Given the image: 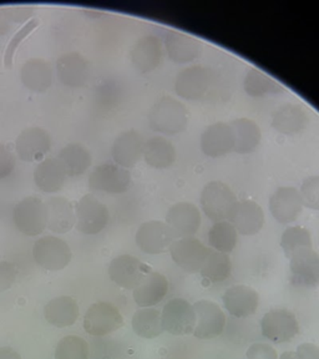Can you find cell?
<instances>
[{"label":"cell","instance_id":"d4e9b609","mask_svg":"<svg viewBox=\"0 0 319 359\" xmlns=\"http://www.w3.org/2000/svg\"><path fill=\"white\" fill-rule=\"evenodd\" d=\"M224 309L236 318H246L256 313L259 303L257 291L252 287L236 285L224 292Z\"/></svg>","mask_w":319,"mask_h":359},{"label":"cell","instance_id":"5b68a950","mask_svg":"<svg viewBox=\"0 0 319 359\" xmlns=\"http://www.w3.org/2000/svg\"><path fill=\"white\" fill-rule=\"evenodd\" d=\"M33 257L41 269L56 272L70 264L73 252L62 238L56 236H44L34 243Z\"/></svg>","mask_w":319,"mask_h":359},{"label":"cell","instance_id":"f6af8a7d","mask_svg":"<svg viewBox=\"0 0 319 359\" xmlns=\"http://www.w3.org/2000/svg\"><path fill=\"white\" fill-rule=\"evenodd\" d=\"M247 359H278L275 348L266 343H254L248 348Z\"/></svg>","mask_w":319,"mask_h":359},{"label":"cell","instance_id":"e0dca14e","mask_svg":"<svg viewBox=\"0 0 319 359\" xmlns=\"http://www.w3.org/2000/svg\"><path fill=\"white\" fill-rule=\"evenodd\" d=\"M135 69L141 74H149L163 62V43L156 35H145L136 40L130 51Z\"/></svg>","mask_w":319,"mask_h":359},{"label":"cell","instance_id":"ac0fdd59","mask_svg":"<svg viewBox=\"0 0 319 359\" xmlns=\"http://www.w3.org/2000/svg\"><path fill=\"white\" fill-rule=\"evenodd\" d=\"M197 323L194 336L200 339H212L222 334L226 325V316L217 303L198 301L194 304Z\"/></svg>","mask_w":319,"mask_h":359},{"label":"cell","instance_id":"bcb514c9","mask_svg":"<svg viewBox=\"0 0 319 359\" xmlns=\"http://www.w3.org/2000/svg\"><path fill=\"white\" fill-rule=\"evenodd\" d=\"M6 14L11 22H28L35 13L33 6H9L6 8Z\"/></svg>","mask_w":319,"mask_h":359},{"label":"cell","instance_id":"7bdbcfd3","mask_svg":"<svg viewBox=\"0 0 319 359\" xmlns=\"http://www.w3.org/2000/svg\"><path fill=\"white\" fill-rule=\"evenodd\" d=\"M17 264L9 261H0V292L9 290L18 278Z\"/></svg>","mask_w":319,"mask_h":359},{"label":"cell","instance_id":"9c48e42d","mask_svg":"<svg viewBox=\"0 0 319 359\" xmlns=\"http://www.w3.org/2000/svg\"><path fill=\"white\" fill-rule=\"evenodd\" d=\"M212 83V73L203 65H191L175 79V91L185 100H201Z\"/></svg>","mask_w":319,"mask_h":359},{"label":"cell","instance_id":"d590c367","mask_svg":"<svg viewBox=\"0 0 319 359\" xmlns=\"http://www.w3.org/2000/svg\"><path fill=\"white\" fill-rule=\"evenodd\" d=\"M133 330L137 336L151 339L163 334L161 312L158 309H139L133 317Z\"/></svg>","mask_w":319,"mask_h":359},{"label":"cell","instance_id":"f907efd6","mask_svg":"<svg viewBox=\"0 0 319 359\" xmlns=\"http://www.w3.org/2000/svg\"><path fill=\"white\" fill-rule=\"evenodd\" d=\"M280 359H298V355L296 352H285Z\"/></svg>","mask_w":319,"mask_h":359},{"label":"cell","instance_id":"7a4b0ae2","mask_svg":"<svg viewBox=\"0 0 319 359\" xmlns=\"http://www.w3.org/2000/svg\"><path fill=\"white\" fill-rule=\"evenodd\" d=\"M13 222L22 235L35 237L43 233L48 227L45 202L35 196L22 198L13 208Z\"/></svg>","mask_w":319,"mask_h":359},{"label":"cell","instance_id":"f1b7e54d","mask_svg":"<svg viewBox=\"0 0 319 359\" xmlns=\"http://www.w3.org/2000/svg\"><path fill=\"white\" fill-rule=\"evenodd\" d=\"M48 210V229L55 233H67L76 224L73 203L62 196L51 197L45 202Z\"/></svg>","mask_w":319,"mask_h":359},{"label":"cell","instance_id":"30bf717a","mask_svg":"<svg viewBox=\"0 0 319 359\" xmlns=\"http://www.w3.org/2000/svg\"><path fill=\"white\" fill-rule=\"evenodd\" d=\"M123 325V317L111 303H94L85 314L84 330L90 336H107L120 330Z\"/></svg>","mask_w":319,"mask_h":359},{"label":"cell","instance_id":"2e32d148","mask_svg":"<svg viewBox=\"0 0 319 359\" xmlns=\"http://www.w3.org/2000/svg\"><path fill=\"white\" fill-rule=\"evenodd\" d=\"M56 75L67 88H83L89 81L90 64L78 51H70L57 57Z\"/></svg>","mask_w":319,"mask_h":359},{"label":"cell","instance_id":"9a60e30c","mask_svg":"<svg viewBox=\"0 0 319 359\" xmlns=\"http://www.w3.org/2000/svg\"><path fill=\"white\" fill-rule=\"evenodd\" d=\"M51 150V136L41 128L22 130L15 141V151L24 163L44 160Z\"/></svg>","mask_w":319,"mask_h":359},{"label":"cell","instance_id":"7402d4cb","mask_svg":"<svg viewBox=\"0 0 319 359\" xmlns=\"http://www.w3.org/2000/svg\"><path fill=\"white\" fill-rule=\"evenodd\" d=\"M165 50L175 64H189L201 56L203 44L189 34L171 30L165 36Z\"/></svg>","mask_w":319,"mask_h":359},{"label":"cell","instance_id":"6da1fadb","mask_svg":"<svg viewBox=\"0 0 319 359\" xmlns=\"http://www.w3.org/2000/svg\"><path fill=\"white\" fill-rule=\"evenodd\" d=\"M149 125L154 131L168 136L181 134L187 129V107L172 96H163L149 112Z\"/></svg>","mask_w":319,"mask_h":359},{"label":"cell","instance_id":"277c9868","mask_svg":"<svg viewBox=\"0 0 319 359\" xmlns=\"http://www.w3.org/2000/svg\"><path fill=\"white\" fill-rule=\"evenodd\" d=\"M76 229L85 235H97L105 230L110 212L109 208L93 194H86L75 205Z\"/></svg>","mask_w":319,"mask_h":359},{"label":"cell","instance_id":"44dd1931","mask_svg":"<svg viewBox=\"0 0 319 359\" xmlns=\"http://www.w3.org/2000/svg\"><path fill=\"white\" fill-rule=\"evenodd\" d=\"M145 141L137 131L128 130L118 135L111 146L112 160L123 168H134L142 158Z\"/></svg>","mask_w":319,"mask_h":359},{"label":"cell","instance_id":"4fadbf2b","mask_svg":"<svg viewBox=\"0 0 319 359\" xmlns=\"http://www.w3.org/2000/svg\"><path fill=\"white\" fill-rule=\"evenodd\" d=\"M170 253L172 261L182 271L187 273H197L201 271L210 250L192 236L175 241L170 248Z\"/></svg>","mask_w":319,"mask_h":359},{"label":"cell","instance_id":"3957f363","mask_svg":"<svg viewBox=\"0 0 319 359\" xmlns=\"http://www.w3.org/2000/svg\"><path fill=\"white\" fill-rule=\"evenodd\" d=\"M202 211L212 221H226L237 203L235 192L222 181H211L201 192Z\"/></svg>","mask_w":319,"mask_h":359},{"label":"cell","instance_id":"60d3db41","mask_svg":"<svg viewBox=\"0 0 319 359\" xmlns=\"http://www.w3.org/2000/svg\"><path fill=\"white\" fill-rule=\"evenodd\" d=\"M38 25H39V20H38V19H30V20H29L28 22H25V25H24L22 28H20V30H18L15 35L11 38L9 44L6 46V54H4V65H6V67H13V59H14V55H15L18 46L22 44V40L25 39L33 30H35Z\"/></svg>","mask_w":319,"mask_h":359},{"label":"cell","instance_id":"d6986e66","mask_svg":"<svg viewBox=\"0 0 319 359\" xmlns=\"http://www.w3.org/2000/svg\"><path fill=\"white\" fill-rule=\"evenodd\" d=\"M301 192L294 187H280L269 198V211L277 222L288 224L294 222L303 210Z\"/></svg>","mask_w":319,"mask_h":359},{"label":"cell","instance_id":"d6a6232c","mask_svg":"<svg viewBox=\"0 0 319 359\" xmlns=\"http://www.w3.org/2000/svg\"><path fill=\"white\" fill-rule=\"evenodd\" d=\"M57 158L60 160L67 177H78L84 175L93 163L89 150L83 144L73 142L64 146Z\"/></svg>","mask_w":319,"mask_h":359},{"label":"cell","instance_id":"484cf974","mask_svg":"<svg viewBox=\"0 0 319 359\" xmlns=\"http://www.w3.org/2000/svg\"><path fill=\"white\" fill-rule=\"evenodd\" d=\"M67 175L57 157H48L34 170V182L45 194H56L62 190Z\"/></svg>","mask_w":319,"mask_h":359},{"label":"cell","instance_id":"ffe728a7","mask_svg":"<svg viewBox=\"0 0 319 359\" xmlns=\"http://www.w3.org/2000/svg\"><path fill=\"white\" fill-rule=\"evenodd\" d=\"M201 150L206 156L222 157L235 150V134L230 123H215L201 135Z\"/></svg>","mask_w":319,"mask_h":359},{"label":"cell","instance_id":"681fc988","mask_svg":"<svg viewBox=\"0 0 319 359\" xmlns=\"http://www.w3.org/2000/svg\"><path fill=\"white\" fill-rule=\"evenodd\" d=\"M0 359H22L20 354L9 347L0 348Z\"/></svg>","mask_w":319,"mask_h":359},{"label":"cell","instance_id":"74e56055","mask_svg":"<svg viewBox=\"0 0 319 359\" xmlns=\"http://www.w3.org/2000/svg\"><path fill=\"white\" fill-rule=\"evenodd\" d=\"M238 233L230 221H219L213 224L208 232V243L217 252L229 253L235 250Z\"/></svg>","mask_w":319,"mask_h":359},{"label":"cell","instance_id":"ee69618b","mask_svg":"<svg viewBox=\"0 0 319 359\" xmlns=\"http://www.w3.org/2000/svg\"><path fill=\"white\" fill-rule=\"evenodd\" d=\"M17 166V158L11 149L4 144H0V180L9 177Z\"/></svg>","mask_w":319,"mask_h":359},{"label":"cell","instance_id":"e575fe53","mask_svg":"<svg viewBox=\"0 0 319 359\" xmlns=\"http://www.w3.org/2000/svg\"><path fill=\"white\" fill-rule=\"evenodd\" d=\"M243 89L251 97H266L269 95H280L286 89L277 80L258 69H251L243 80Z\"/></svg>","mask_w":319,"mask_h":359},{"label":"cell","instance_id":"7dc6e473","mask_svg":"<svg viewBox=\"0 0 319 359\" xmlns=\"http://www.w3.org/2000/svg\"><path fill=\"white\" fill-rule=\"evenodd\" d=\"M298 359H319V347L313 343H303L298 346Z\"/></svg>","mask_w":319,"mask_h":359},{"label":"cell","instance_id":"ba28073f","mask_svg":"<svg viewBox=\"0 0 319 359\" xmlns=\"http://www.w3.org/2000/svg\"><path fill=\"white\" fill-rule=\"evenodd\" d=\"M163 331L174 336H186L195 331L197 317L194 306L182 298L168 301L161 313Z\"/></svg>","mask_w":319,"mask_h":359},{"label":"cell","instance_id":"8fae6325","mask_svg":"<svg viewBox=\"0 0 319 359\" xmlns=\"http://www.w3.org/2000/svg\"><path fill=\"white\" fill-rule=\"evenodd\" d=\"M150 272L151 269L147 264L131 255L118 256L109 266V276L112 282L125 290H135Z\"/></svg>","mask_w":319,"mask_h":359},{"label":"cell","instance_id":"cb8c5ba5","mask_svg":"<svg viewBox=\"0 0 319 359\" xmlns=\"http://www.w3.org/2000/svg\"><path fill=\"white\" fill-rule=\"evenodd\" d=\"M229 219L233 224L237 233L257 235L264 227V212L257 202L237 201Z\"/></svg>","mask_w":319,"mask_h":359},{"label":"cell","instance_id":"4316f807","mask_svg":"<svg viewBox=\"0 0 319 359\" xmlns=\"http://www.w3.org/2000/svg\"><path fill=\"white\" fill-rule=\"evenodd\" d=\"M308 121L306 109L298 104H285L272 114V128L283 135L302 133Z\"/></svg>","mask_w":319,"mask_h":359},{"label":"cell","instance_id":"836d02e7","mask_svg":"<svg viewBox=\"0 0 319 359\" xmlns=\"http://www.w3.org/2000/svg\"><path fill=\"white\" fill-rule=\"evenodd\" d=\"M235 134V150L241 155L251 154L257 149L262 139V133L257 123L250 118H237L230 123Z\"/></svg>","mask_w":319,"mask_h":359},{"label":"cell","instance_id":"4dcf8cb0","mask_svg":"<svg viewBox=\"0 0 319 359\" xmlns=\"http://www.w3.org/2000/svg\"><path fill=\"white\" fill-rule=\"evenodd\" d=\"M20 80L27 89L45 93L53 84L50 64L44 59H30L20 69Z\"/></svg>","mask_w":319,"mask_h":359},{"label":"cell","instance_id":"7c38bea8","mask_svg":"<svg viewBox=\"0 0 319 359\" xmlns=\"http://www.w3.org/2000/svg\"><path fill=\"white\" fill-rule=\"evenodd\" d=\"M261 330L267 339L275 343L291 342L299 333V325L294 313L288 309H273L264 316Z\"/></svg>","mask_w":319,"mask_h":359},{"label":"cell","instance_id":"c3c4849f","mask_svg":"<svg viewBox=\"0 0 319 359\" xmlns=\"http://www.w3.org/2000/svg\"><path fill=\"white\" fill-rule=\"evenodd\" d=\"M11 29V22L6 14V8H0V38L9 33Z\"/></svg>","mask_w":319,"mask_h":359},{"label":"cell","instance_id":"8992f818","mask_svg":"<svg viewBox=\"0 0 319 359\" xmlns=\"http://www.w3.org/2000/svg\"><path fill=\"white\" fill-rule=\"evenodd\" d=\"M177 235L163 221H147L139 227L135 236L136 245L147 255H160L170 251Z\"/></svg>","mask_w":319,"mask_h":359},{"label":"cell","instance_id":"52a82bcc","mask_svg":"<svg viewBox=\"0 0 319 359\" xmlns=\"http://www.w3.org/2000/svg\"><path fill=\"white\" fill-rule=\"evenodd\" d=\"M131 174L128 168L116 163H101L94 168L89 176V187L96 192L118 195L129 190Z\"/></svg>","mask_w":319,"mask_h":359},{"label":"cell","instance_id":"5bb4252c","mask_svg":"<svg viewBox=\"0 0 319 359\" xmlns=\"http://www.w3.org/2000/svg\"><path fill=\"white\" fill-rule=\"evenodd\" d=\"M293 286L314 288L319 285V255L313 248H301L290 257Z\"/></svg>","mask_w":319,"mask_h":359},{"label":"cell","instance_id":"f35d334b","mask_svg":"<svg viewBox=\"0 0 319 359\" xmlns=\"http://www.w3.org/2000/svg\"><path fill=\"white\" fill-rule=\"evenodd\" d=\"M280 247L287 257L290 258L301 248H313L312 236L307 229L301 226L288 227L280 237Z\"/></svg>","mask_w":319,"mask_h":359},{"label":"cell","instance_id":"83f0119b","mask_svg":"<svg viewBox=\"0 0 319 359\" xmlns=\"http://www.w3.org/2000/svg\"><path fill=\"white\" fill-rule=\"evenodd\" d=\"M168 292V278L158 272L151 271L135 288L134 301L140 307L150 309L161 302L166 297Z\"/></svg>","mask_w":319,"mask_h":359},{"label":"cell","instance_id":"603a6c76","mask_svg":"<svg viewBox=\"0 0 319 359\" xmlns=\"http://www.w3.org/2000/svg\"><path fill=\"white\" fill-rule=\"evenodd\" d=\"M166 224L181 237H192L200 230L201 212L191 202H179L171 206L166 215Z\"/></svg>","mask_w":319,"mask_h":359},{"label":"cell","instance_id":"1f68e13d","mask_svg":"<svg viewBox=\"0 0 319 359\" xmlns=\"http://www.w3.org/2000/svg\"><path fill=\"white\" fill-rule=\"evenodd\" d=\"M44 314L46 320L57 328L70 327L79 318L78 302L69 296L54 298L45 306Z\"/></svg>","mask_w":319,"mask_h":359},{"label":"cell","instance_id":"8d00e7d4","mask_svg":"<svg viewBox=\"0 0 319 359\" xmlns=\"http://www.w3.org/2000/svg\"><path fill=\"white\" fill-rule=\"evenodd\" d=\"M200 273L203 278H206L212 283H219L229 280L232 273V262H231L230 256L217 251H210Z\"/></svg>","mask_w":319,"mask_h":359},{"label":"cell","instance_id":"f546056e","mask_svg":"<svg viewBox=\"0 0 319 359\" xmlns=\"http://www.w3.org/2000/svg\"><path fill=\"white\" fill-rule=\"evenodd\" d=\"M176 147L163 136H154L144 145V160L152 168L163 170L174 165L176 161Z\"/></svg>","mask_w":319,"mask_h":359},{"label":"cell","instance_id":"ab89813d","mask_svg":"<svg viewBox=\"0 0 319 359\" xmlns=\"http://www.w3.org/2000/svg\"><path fill=\"white\" fill-rule=\"evenodd\" d=\"M89 344L81 337H64L56 346L55 359H89Z\"/></svg>","mask_w":319,"mask_h":359},{"label":"cell","instance_id":"b9f144b4","mask_svg":"<svg viewBox=\"0 0 319 359\" xmlns=\"http://www.w3.org/2000/svg\"><path fill=\"white\" fill-rule=\"evenodd\" d=\"M299 192L306 208L319 211V175L304 180Z\"/></svg>","mask_w":319,"mask_h":359}]
</instances>
